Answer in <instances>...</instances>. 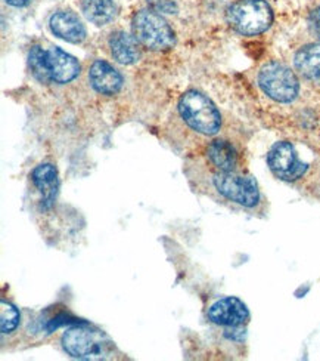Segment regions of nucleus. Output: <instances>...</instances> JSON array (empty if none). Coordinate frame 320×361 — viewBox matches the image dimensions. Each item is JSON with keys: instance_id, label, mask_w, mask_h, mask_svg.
Here are the masks:
<instances>
[{"instance_id": "2eb2a0df", "label": "nucleus", "mask_w": 320, "mask_h": 361, "mask_svg": "<svg viewBox=\"0 0 320 361\" xmlns=\"http://www.w3.org/2000/svg\"><path fill=\"white\" fill-rule=\"evenodd\" d=\"M207 157L219 172H235L238 164L236 148L224 140L212 141L207 148Z\"/></svg>"}, {"instance_id": "20e7f679", "label": "nucleus", "mask_w": 320, "mask_h": 361, "mask_svg": "<svg viewBox=\"0 0 320 361\" xmlns=\"http://www.w3.org/2000/svg\"><path fill=\"white\" fill-rule=\"evenodd\" d=\"M132 30L137 42L152 51L170 49L176 42L170 24L161 17V13L152 9L136 12L132 21Z\"/></svg>"}, {"instance_id": "dca6fc26", "label": "nucleus", "mask_w": 320, "mask_h": 361, "mask_svg": "<svg viewBox=\"0 0 320 361\" xmlns=\"http://www.w3.org/2000/svg\"><path fill=\"white\" fill-rule=\"evenodd\" d=\"M82 12L95 25L110 24L117 15L114 0H82Z\"/></svg>"}, {"instance_id": "0eeeda50", "label": "nucleus", "mask_w": 320, "mask_h": 361, "mask_svg": "<svg viewBox=\"0 0 320 361\" xmlns=\"http://www.w3.org/2000/svg\"><path fill=\"white\" fill-rule=\"evenodd\" d=\"M267 164L270 171L282 180H297L307 172V163H302L291 142H276L269 152Z\"/></svg>"}, {"instance_id": "f257e3e1", "label": "nucleus", "mask_w": 320, "mask_h": 361, "mask_svg": "<svg viewBox=\"0 0 320 361\" xmlns=\"http://www.w3.org/2000/svg\"><path fill=\"white\" fill-rule=\"evenodd\" d=\"M179 113L191 129L207 137L219 133L222 128V116L216 104L198 90H188L181 95Z\"/></svg>"}, {"instance_id": "6ab92c4d", "label": "nucleus", "mask_w": 320, "mask_h": 361, "mask_svg": "<svg viewBox=\"0 0 320 361\" xmlns=\"http://www.w3.org/2000/svg\"><path fill=\"white\" fill-rule=\"evenodd\" d=\"M309 21H310V27L313 30V33L320 39V6L310 13Z\"/></svg>"}, {"instance_id": "39448f33", "label": "nucleus", "mask_w": 320, "mask_h": 361, "mask_svg": "<svg viewBox=\"0 0 320 361\" xmlns=\"http://www.w3.org/2000/svg\"><path fill=\"white\" fill-rule=\"evenodd\" d=\"M258 86L273 101L281 104L293 102L300 92L297 74L282 63L270 61L258 71Z\"/></svg>"}, {"instance_id": "ddd939ff", "label": "nucleus", "mask_w": 320, "mask_h": 361, "mask_svg": "<svg viewBox=\"0 0 320 361\" xmlns=\"http://www.w3.org/2000/svg\"><path fill=\"white\" fill-rule=\"evenodd\" d=\"M110 51L117 63L132 66L141 59V43L123 30H118L110 36Z\"/></svg>"}, {"instance_id": "9b49d317", "label": "nucleus", "mask_w": 320, "mask_h": 361, "mask_svg": "<svg viewBox=\"0 0 320 361\" xmlns=\"http://www.w3.org/2000/svg\"><path fill=\"white\" fill-rule=\"evenodd\" d=\"M51 32L68 43H82L86 36V27L79 18V15H75L71 11H58L55 12L49 20Z\"/></svg>"}, {"instance_id": "f8f14e48", "label": "nucleus", "mask_w": 320, "mask_h": 361, "mask_svg": "<svg viewBox=\"0 0 320 361\" xmlns=\"http://www.w3.org/2000/svg\"><path fill=\"white\" fill-rule=\"evenodd\" d=\"M32 180L41 197V207L51 209L55 203L59 188L58 171L52 163H41L33 171Z\"/></svg>"}, {"instance_id": "7ed1b4c3", "label": "nucleus", "mask_w": 320, "mask_h": 361, "mask_svg": "<svg viewBox=\"0 0 320 361\" xmlns=\"http://www.w3.org/2000/svg\"><path fill=\"white\" fill-rule=\"evenodd\" d=\"M227 24L242 36L264 33L273 23V11L264 0H236L226 11Z\"/></svg>"}, {"instance_id": "9d476101", "label": "nucleus", "mask_w": 320, "mask_h": 361, "mask_svg": "<svg viewBox=\"0 0 320 361\" xmlns=\"http://www.w3.org/2000/svg\"><path fill=\"white\" fill-rule=\"evenodd\" d=\"M89 80L96 92L106 97L118 94L121 86H123V76L120 71L103 59H96L91 64L89 70Z\"/></svg>"}, {"instance_id": "aec40b11", "label": "nucleus", "mask_w": 320, "mask_h": 361, "mask_svg": "<svg viewBox=\"0 0 320 361\" xmlns=\"http://www.w3.org/2000/svg\"><path fill=\"white\" fill-rule=\"evenodd\" d=\"M5 2L11 6H15V8H24L27 6L32 0H5Z\"/></svg>"}, {"instance_id": "4468645a", "label": "nucleus", "mask_w": 320, "mask_h": 361, "mask_svg": "<svg viewBox=\"0 0 320 361\" xmlns=\"http://www.w3.org/2000/svg\"><path fill=\"white\" fill-rule=\"evenodd\" d=\"M294 66L301 76L320 86V43H309L297 51Z\"/></svg>"}, {"instance_id": "a211bd4d", "label": "nucleus", "mask_w": 320, "mask_h": 361, "mask_svg": "<svg viewBox=\"0 0 320 361\" xmlns=\"http://www.w3.org/2000/svg\"><path fill=\"white\" fill-rule=\"evenodd\" d=\"M20 319L21 314L17 307L6 302V300L0 302V330H2L4 335L12 334L18 327Z\"/></svg>"}, {"instance_id": "f03ea898", "label": "nucleus", "mask_w": 320, "mask_h": 361, "mask_svg": "<svg viewBox=\"0 0 320 361\" xmlns=\"http://www.w3.org/2000/svg\"><path fill=\"white\" fill-rule=\"evenodd\" d=\"M64 351L77 360L113 358L114 343L102 332L87 326H75L63 335Z\"/></svg>"}, {"instance_id": "1a4fd4ad", "label": "nucleus", "mask_w": 320, "mask_h": 361, "mask_svg": "<svg viewBox=\"0 0 320 361\" xmlns=\"http://www.w3.org/2000/svg\"><path fill=\"white\" fill-rule=\"evenodd\" d=\"M46 67H48L51 80L59 85L74 80L80 73V64L77 59L59 48H51L46 51Z\"/></svg>"}, {"instance_id": "423d86ee", "label": "nucleus", "mask_w": 320, "mask_h": 361, "mask_svg": "<svg viewBox=\"0 0 320 361\" xmlns=\"http://www.w3.org/2000/svg\"><path fill=\"white\" fill-rule=\"evenodd\" d=\"M212 184L224 199L243 207H255L260 203V190L257 180L250 175L217 172L212 178Z\"/></svg>"}, {"instance_id": "f3484780", "label": "nucleus", "mask_w": 320, "mask_h": 361, "mask_svg": "<svg viewBox=\"0 0 320 361\" xmlns=\"http://www.w3.org/2000/svg\"><path fill=\"white\" fill-rule=\"evenodd\" d=\"M28 67L33 76L40 83H51V76L46 67V51L40 47H34L28 54Z\"/></svg>"}, {"instance_id": "6e6552de", "label": "nucleus", "mask_w": 320, "mask_h": 361, "mask_svg": "<svg viewBox=\"0 0 320 361\" xmlns=\"http://www.w3.org/2000/svg\"><path fill=\"white\" fill-rule=\"evenodd\" d=\"M208 319L211 323L219 326L239 327L248 323L250 311L241 299L235 296H229L219 299L217 302L210 307Z\"/></svg>"}]
</instances>
